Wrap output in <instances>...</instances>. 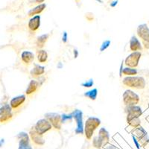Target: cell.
I'll return each instance as SVG.
<instances>
[{"instance_id": "cell-1", "label": "cell", "mask_w": 149, "mask_h": 149, "mask_svg": "<svg viewBox=\"0 0 149 149\" xmlns=\"http://www.w3.org/2000/svg\"><path fill=\"white\" fill-rule=\"evenodd\" d=\"M122 84L124 86L130 87V88L142 90L146 86V81L142 76H126L122 80Z\"/></svg>"}, {"instance_id": "cell-2", "label": "cell", "mask_w": 149, "mask_h": 149, "mask_svg": "<svg viewBox=\"0 0 149 149\" xmlns=\"http://www.w3.org/2000/svg\"><path fill=\"white\" fill-rule=\"evenodd\" d=\"M101 125V120L95 116H90L87 118L84 125V134L87 139L90 140L93 138L94 131Z\"/></svg>"}, {"instance_id": "cell-3", "label": "cell", "mask_w": 149, "mask_h": 149, "mask_svg": "<svg viewBox=\"0 0 149 149\" xmlns=\"http://www.w3.org/2000/svg\"><path fill=\"white\" fill-rule=\"evenodd\" d=\"M122 99H123L124 104L125 105L126 107L137 105L140 101L139 95L130 90H126L124 92L122 95Z\"/></svg>"}, {"instance_id": "cell-4", "label": "cell", "mask_w": 149, "mask_h": 149, "mask_svg": "<svg viewBox=\"0 0 149 149\" xmlns=\"http://www.w3.org/2000/svg\"><path fill=\"white\" fill-rule=\"evenodd\" d=\"M71 115L72 116V118L74 119L75 122H76V128L74 130V133L76 134H81V135L84 134V125L83 122V112L81 110L76 109L72 113H71Z\"/></svg>"}, {"instance_id": "cell-5", "label": "cell", "mask_w": 149, "mask_h": 149, "mask_svg": "<svg viewBox=\"0 0 149 149\" xmlns=\"http://www.w3.org/2000/svg\"><path fill=\"white\" fill-rule=\"evenodd\" d=\"M34 130L38 134L43 136L45 134L49 132L52 128V125L46 119H41L36 122L34 127Z\"/></svg>"}, {"instance_id": "cell-6", "label": "cell", "mask_w": 149, "mask_h": 149, "mask_svg": "<svg viewBox=\"0 0 149 149\" xmlns=\"http://www.w3.org/2000/svg\"><path fill=\"white\" fill-rule=\"evenodd\" d=\"M141 57H142L141 52H134L130 53L127 58H125V60L124 61V63L127 66V67H137Z\"/></svg>"}, {"instance_id": "cell-7", "label": "cell", "mask_w": 149, "mask_h": 149, "mask_svg": "<svg viewBox=\"0 0 149 149\" xmlns=\"http://www.w3.org/2000/svg\"><path fill=\"white\" fill-rule=\"evenodd\" d=\"M45 119H47L52 127L56 130H61L62 127V122H61V115L57 113H47L45 114Z\"/></svg>"}, {"instance_id": "cell-8", "label": "cell", "mask_w": 149, "mask_h": 149, "mask_svg": "<svg viewBox=\"0 0 149 149\" xmlns=\"http://www.w3.org/2000/svg\"><path fill=\"white\" fill-rule=\"evenodd\" d=\"M133 135L138 139V141L140 142L142 146H146L149 142V137L147 131L141 126L135 128Z\"/></svg>"}, {"instance_id": "cell-9", "label": "cell", "mask_w": 149, "mask_h": 149, "mask_svg": "<svg viewBox=\"0 0 149 149\" xmlns=\"http://www.w3.org/2000/svg\"><path fill=\"white\" fill-rule=\"evenodd\" d=\"M19 142L18 149H33L30 145V136L26 132H20L17 135Z\"/></svg>"}, {"instance_id": "cell-10", "label": "cell", "mask_w": 149, "mask_h": 149, "mask_svg": "<svg viewBox=\"0 0 149 149\" xmlns=\"http://www.w3.org/2000/svg\"><path fill=\"white\" fill-rule=\"evenodd\" d=\"M136 32L142 41L149 42V27L147 24L143 23L139 25L137 27Z\"/></svg>"}, {"instance_id": "cell-11", "label": "cell", "mask_w": 149, "mask_h": 149, "mask_svg": "<svg viewBox=\"0 0 149 149\" xmlns=\"http://www.w3.org/2000/svg\"><path fill=\"white\" fill-rule=\"evenodd\" d=\"M26 100V95H19L11 98V100L10 101V106L12 109L17 110L25 103Z\"/></svg>"}, {"instance_id": "cell-12", "label": "cell", "mask_w": 149, "mask_h": 149, "mask_svg": "<svg viewBox=\"0 0 149 149\" xmlns=\"http://www.w3.org/2000/svg\"><path fill=\"white\" fill-rule=\"evenodd\" d=\"M41 23V17L40 15L34 16V17H31L29 19V23H28V27H29V30L35 32L38 29H40Z\"/></svg>"}, {"instance_id": "cell-13", "label": "cell", "mask_w": 149, "mask_h": 149, "mask_svg": "<svg viewBox=\"0 0 149 149\" xmlns=\"http://www.w3.org/2000/svg\"><path fill=\"white\" fill-rule=\"evenodd\" d=\"M29 136H30L31 141L37 146H43L45 144V140L42 137V136L37 134L36 130H34V127H31V129L30 130Z\"/></svg>"}, {"instance_id": "cell-14", "label": "cell", "mask_w": 149, "mask_h": 149, "mask_svg": "<svg viewBox=\"0 0 149 149\" xmlns=\"http://www.w3.org/2000/svg\"><path fill=\"white\" fill-rule=\"evenodd\" d=\"M129 48L130 50L132 52H140L142 50V45L141 44L140 41L136 36H132L130 40V43H129Z\"/></svg>"}, {"instance_id": "cell-15", "label": "cell", "mask_w": 149, "mask_h": 149, "mask_svg": "<svg viewBox=\"0 0 149 149\" xmlns=\"http://www.w3.org/2000/svg\"><path fill=\"white\" fill-rule=\"evenodd\" d=\"M40 87V84L37 80L32 79L31 80L27 86V89L26 90V94L27 95H31L35 93L37 90Z\"/></svg>"}, {"instance_id": "cell-16", "label": "cell", "mask_w": 149, "mask_h": 149, "mask_svg": "<svg viewBox=\"0 0 149 149\" xmlns=\"http://www.w3.org/2000/svg\"><path fill=\"white\" fill-rule=\"evenodd\" d=\"M125 112L127 115L138 117V118H139L142 114V108L139 106H138V105H134V106L126 107Z\"/></svg>"}, {"instance_id": "cell-17", "label": "cell", "mask_w": 149, "mask_h": 149, "mask_svg": "<svg viewBox=\"0 0 149 149\" xmlns=\"http://www.w3.org/2000/svg\"><path fill=\"white\" fill-rule=\"evenodd\" d=\"M45 73V67L43 66L37 64V63H34V67L30 71L31 76L33 78H40V77L42 76L43 74Z\"/></svg>"}, {"instance_id": "cell-18", "label": "cell", "mask_w": 149, "mask_h": 149, "mask_svg": "<svg viewBox=\"0 0 149 149\" xmlns=\"http://www.w3.org/2000/svg\"><path fill=\"white\" fill-rule=\"evenodd\" d=\"M35 56L32 52L23 51L21 53V60L22 63L26 65H30L34 61Z\"/></svg>"}, {"instance_id": "cell-19", "label": "cell", "mask_w": 149, "mask_h": 149, "mask_svg": "<svg viewBox=\"0 0 149 149\" xmlns=\"http://www.w3.org/2000/svg\"><path fill=\"white\" fill-rule=\"evenodd\" d=\"M46 5L44 3L37 5L36 7L33 8L32 9H31V10L28 12V16H29V17H34V16L39 15V14H40L41 13L46 9Z\"/></svg>"}, {"instance_id": "cell-20", "label": "cell", "mask_w": 149, "mask_h": 149, "mask_svg": "<svg viewBox=\"0 0 149 149\" xmlns=\"http://www.w3.org/2000/svg\"><path fill=\"white\" fill-rule=\"evenodd\" d=\"M98 136L102 141L104 146H105L107 143H108L109 141H110V134H109L108 130L105 128V127L100 128V130L98 131Z\"/></svg>"}, {"instance_id": "cell-21", "label": "cell", "mask_w": 149, "mask_h": 149, "mask_svg": "<svg viewBox=\"0 0 149 149\" xmlns=\"http://www.w3.org/2000/svg\"><path fill=\"white\" fill-rule=\"evenodd\" d=\"M126 119H127V122L130 127H134V128H136V127L140 126L141 120L139 118H138V117L127 115Z\"/></svg>"}, {"instance_id": "cell-22", "label": "cell", "mask_w": 149, "mask_h": 149, "mask_svg": "<svg viewBox=\"0 0 149 149\" xmlns=\"http://www.w3.org/2000/svg\"><path fill=\"white\" fill-rule=\"evenodd\" d=\"M37 58L38 62L40 63H45L47 62L49 55L46 50L44 49H39L37 51Z\"/></svg>"}, {"instance_id": "cell-23", "label": "cell", "mask_w": 149, "mask_h": 149, "mask_svg": "<svg viewBox=\"0 0 149 149\" xmlns=\"http://www.w3.org/2000/svg\"><path fill=\"white\" fill-rule=\"evenodd\" d=\"M49 37H50L49 34H44L37 37V40H36V45H37V47L39 49H42V48L44 47L45 44L49 40Z\"/></svg>"}, {"instance_id": "cell-24", "label": "cell", "mask_w": 149, "mask_h": 149, "mask_svg": "<svg viewBox=\"0 0 149 149\" xmlns=\"http://www.w3.org/2000/svg\"><path fill=\"white\" fill-rule=\"evenodd\" d=\"M98 90L96 88L92 89V90H89V91H86L84 93V95L86 98H89L90 100L95 101L97 98L98 96Z\"/></svg>"}, {"instance_id": "cell-25", "label": "cell", "mask_w": 149, "mask_h": 149, "mask_svg": "<svg viewBox=\"0 0 149 149\" xmlns=\"http://www.w3.org/2000/svg\"><path fill=\"white\" fill-rule=\"evenodd\" d=\"M138 74V70L134 68L125 67L122 71V74L125 76H135L136 74Z\"/></svg>"}, {"instance_id": "cell-26", "label": "cell", "mask_w": 149, "mask_h": 149, "mask_svg": "<svg viewBox=\"0 0 149 149\" xmlns=\"http://www.w3.org/2000/svg\"><path fill=\"white\" fill-rule=\"evenodd\" d=\"M10 113H12V108L10 104H5L0 107V116Z\"/></svg>"}, {"instance_id": "cell-27", "label": "cell", "mask_w": 149, "mask_h": 149, "mask_svg": "<svg viewBox=\"0 0 149 149\" xmlns=\"http://www.w3.org/2000/svg\"><path fill=\"white\" fill-rule=\"evenodd\" d=\"M93 146L95 148H100L102 146H104L103 142H102V141L101 140L100 138L98 137V136H95V137L93 138Z\"/></svg>"}, {"instance_id": "cell-28", "label": "cell", "mask_w": 149, "mask_h": 149, "mask_svg": "<svg viewBox=\"0 0 149 149\" xmlns=\"http://www.w3.org/2000/svg\"><path fill=\"white\" fill-rule=\"evenodd\" d=\"M12 118H13V113H12L2 116H0V123H5V122H8Z\"/></svg>"}, {"instance_id": "cell-29", "label": "cell", "mask_w": 149, "mask_h": 149, "mask_svg": "<svg viewBox=\"0 0 149 149\" xmlns=\"http://www.w3.org/2000/svg\"><path fill=\"white\" fill-rule=\"evenodd\" d=\"M72 119V116L71 115V113L69 114V115H68V114H62V115H61V122H62V125L66 123L68 121L71 122Z\"/></svg>"}, {"instance_id": "cell-30", "label": "cell", "mask_w": 149, "mask_h": 149, "mask_svg": "<svg viewBox=\"0 0 149 149\" xmlns=\"http://www.w3.org/2000/svg\"><path fill=\"white\" fill-rule=\"evenodd\" d=\"M110 43H111V42H110V40H109L104 41L100 46V51L104 52L107 49H108L109 46H110Z\"/></svg>"}, {"instance_id": "cell-31", "label": "cell", "mask_w": 149, "mask_h": 149, "mask_svg": "<svg viewBox=\"0 0 149 149\" xmlns=\"http://www.w3.org/2000/svg\"><path fill=\"white\" fill-rule=\"evenodd\" d=\"M94 84V81H93V79L90 78L88 81H86L84 83L81 84V86H84V87H86V88H90V87H92Z\"/></svg>"}, {"instance_id": "cell-32", "label": "cell", "mask_w": 149, "mask_h": 149, "mask_svg": "<svg viewBox=\"0 0 149 149\" xmlns=\"http://www.w3.org/2000/svg\"><path fill=\"white\" fill-rule=\"evenodd\" d=\"M85 17H86V19L88 21H93V19H94V16H93V13H90V12L86 13Z\"/></svg>"}, {"instance_id": "cell-33", "label": "cell", "mask_w": 149, "mask_h": 149, "mask_svg": "<svg viewBox=\"0 0 149 149\" xmlns=\"http://www.w3.org/2000/svg\"><path fill=\"white\" fill-rule=\"evenodd\" d=\"M68 41V34L66 31H64L63 33V35H62V42L66 43Z\"/></svg>"}, {"instance_id": "cell-34", "label": "cell", "mask_w": 149, "mask_h": 149, "mask_svg": "<svg viewBox=\"0 0 149 149\" xmlns=\"http://www.w3.org/2000/svg\"><path fill=\"white\" fill-rule=\"evenodd\" d=\"M132 138H133V141H134V144H135L136 148L140 149V147H139V141H138V139H136V138L134 135H132Z\"/></svg>"}, {"instance_id": "cell-35", "label": "cell", "mask_w": 149, "mask_h": 149, "mask_svg": "<svg viewBox=\"0 0 149 149\" xmlns=\"http://www.w3.org/2000/svg\"><path fill=\"white\" fill-rule=\"evenodd\" d=\"M123 65H124V61H122V63H121V65H120V68H119V77H120V78H122V71H123Z\"/></svg>"}, {"instance_id": "cell-36", "label": "cell", "mask_w": 149, "mask_h": 149, "mask_svg": "<svg viewBox=\"0 0 149 149\" xmlns=\"http://www.w3.org/2000/svg\"><path fill=\"white\" fill-rule=\"evenodd\" d=\"M117 4H118V0H114V1H113V2L110 3V6L111 8H115L117 5Z\"/></svg>"}, {"instance_id": "cell-37", "label": "cell", "mask_w": 149, "mask_h": 149, "mask_svg": "<svg viewBox=\"0 0 149 149\" xmlns=\"http://www.w3.org/2000/svg\"><path fill=\"white\" fill-rule=\"evenodd\" d=\"M73 54H74V58H77L79 55V52L77 49H74V52H73Z\"/></svg>"}, {"instance_id": "cell-38", "label": "cell", "mask_w": 149, "mask_h": 149, "mask_svg": "<svg viewBox=\"0 0 149 149\" xmlns=\"http://www.w3.org/2000/svg\"><path fill=\"white\" fill-rule=\"evenodd\" d=\"M142 42H143V46H144V47L146 48V49H149V42H146V41H142Z\"/></svg>"}, {"instance_id": "cell-39", "label": "cell", "mask_w": 149, "mask_h": 149, "mask_svg": "<svg viewBox=\"0 0 149 149\" xmlns=\"http://www.w3.org/2000/svg\"><path fill=\"white\" fill-rule=\"evenodd\" d=\"M36 4H38V5H40V4H42L45 2V0H35L34 1Z\"/></svg>"}, {"instance_id": "cell-40", "label": "cell", "mask_w": 149, "mask_h": 149, "mask_svg": "<svg viewBox=\"0 0 149 149\" xmlns=\"http://www.w3.org/2000/svg\"><path fill=\"white\" fill-rule=\"evenodd\" d=\"M63 63H61V62H59V63H58V65H57V67H58V69H62V68H63Z\"/></svg>"}, {"instance_id": "cell-41", "label": "cell", "mask_w": 149, "mask_h": 149, "mask_svg": "<svg viewBox=\"0 0 149 149\" xmlns=\"http://www.w3.org/2000/svg\"><path fill=\"white\" fill-rule=\"evenodd\" d=\"M105 149H117V148L116 147H114L113 146H107V147L105 148Z\"/></svg>"}, {"instance_id": "cell-42", "label": "cell", "mask_w": 149, "mask_h": 149, "mask_svg": "<svg viewBox=\"0 0 149 149\" xmlns=\"http://www.w3.org/2000/svg\"><path fill=\"white\" fill-rule=\"evenodd\" d=\"M4 142H5V139H2L1 140H0V148L2 147V146H3Z\"/></svg>"}]
</instances>
